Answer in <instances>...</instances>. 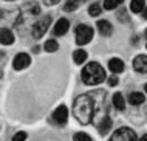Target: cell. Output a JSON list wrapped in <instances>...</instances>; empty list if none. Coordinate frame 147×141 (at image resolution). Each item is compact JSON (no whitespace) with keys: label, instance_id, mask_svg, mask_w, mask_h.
I'll use <instances>...</instances> for the list:
<instances>
[{"label":"cell","instance_id":"obj_19","mask_svg":"<svg viewBox=\"0 0 147 141\" xmlns=\"http://www.w3.org/2000/svg\"><path fill=\"white\" fill-rule=\"evenodd\" d=\"M101 5L99 3H91L90 8H88V14L91 16V17H98L99 14H101Z\"/></svg>","mask_w":147,"mask_h":141},{"label":"cell","instance_id":"obj_21","mask_svg":"<svg viewBox=\"0 0 147 141\" xmlns=\"http://www.w3.org/2000/svg\"><path fill=\"white\" fill-rule=\"evenodd\" d=\"M79 5H81V0H68V2L65 3V6H63V9L65 11H74V9H78Z\"/></svg>","mask_w":147,"mask_h":141},{"label":"cell","instance_id":"obj_5","mask_svg":"<svg viewBox=\"0 0 147 141\" xmlns=\"http://www.w3.org/2000/svg\"><path fill=\"white\" fill-rule=\"evenodd\" d=\"M110 141H136V134L129 127H121L112 135Z\"/></svg>","mask_w":147,"mask_h":141},{"label":"cell","instance_id":"obj_11","mask_svg":"<svg viewBox=\"0 0 147 141\" xmlns=\"http://www.w3.org/2000/svg\"><path fill=\"white\" fill-rule=\"evenodd\" d=\"M96 127H98V130L101 132L102 135L109 134L110 127H112V119H110L109 116H104L102 119H99L98 123H96Z\"/></svg>","mask_w":147,"mask_h":141},{"label":"cell","instance_id":"obj_3","mask_svg":"<svg viewBox=\"0 0 147 141\" xmlns=\"http://www.w3.org/2000/svg\"><path fill=\"white\" fill-rule=\"evenodd\" d=\"M93 39V30L88 25H79L76 28V43L78 45H85Z\"/></svg>","mask_w":147,"mask_h":141},{"label":"cell","instance_id":"obj_1","mask_svg":"<svg viewBox=\"0 0 147 141\" xmlns=\"http://www.w3.org/2000/svg\"><path fill=\"white\" fill-rule=\"evenodd\" d=\"M94 112H96V102H94L93 93L88 95H81L74 99L73 106V113L76 119L82 124H88L94 118Z\"/></svg>","mask_w":147,"mask_h":141},{"label":"cell","instance_id":"obj_8","mask_svg":"<svg viewBox=\"0 0 147 141\" xmlns=\"http://www.w3.org/2000/svg\"><path fill=\"white\" fill-rule=\"evenodd\" d=\"M133 68L138 73H147V56L140 54L133 59Z\"/></svg>","mask_w":147,"mask_h":141},{"label":"cell","instance_id":"obj_20","mask_svg":"<svg viewBox=\"0 0 147 141\" xmlns=\"http://www.w3.org/2000/svg\"><path fill=\"white\" fill-rule=\"evenodd\" d=\"M122 3V0H104V8L105 9H115V8H118L119 5Z\"/></svg>","mask_w":147,"mask_h":141},{"label":"cell","instance_id":"obj_27","mask_svg":"<svg viewBox=\"0 0 147 141\" xmlns=\"http://www.w3.org/2000/svg\"><path fill=\"white\" fill-rule=\"evenodd\" d=\"M142 17L147 20V8H144V11H142Z\"/></svg>","mask_w":147,"mask_h":141},{"label":"cell","instance_id":"obj_13","mask_svg":"<svg viewBox=\"0 0 147 141\" xmlns=\"http://www.w3.org/2000/svg\"><path fill=\"white\" fill-rule=\"evenodd\" d=\"M98 30L102 36H110L112 31H113V26L110 25V22H107V20H99L98 22Z\"/></svg>","mask_w":147,"mask_h":141},{"label":"cell","instance_id":"obj_18","mask_svg":"<svg viewBox=\"0 0 147 141\" xmlns=\"http://www.w3.org/2000/svg\"><path fill=\"white\" fill-rule=\"evenodd\" d=\"M57 48H59V45L54 39H50L45 42V51H48V53H54V51H57Z\"/></svg>","mask_w":147,"mask_h":141},{"label":"cell","instance_id":"obj_30","mask_svg":"<svg viewBox=\"0 0 147 141\" xmlns=\"http://www.w3.org/2000/svg\"><path fill=\"white\" fill-rule=\"evenodd\" d=\"M146 36H147V30H146Z\"/></svg>","mask_w":147,"mask_h":141},{"label":"cell","instance_id":"obj_24","mask_svg":"<svg viewBox=\"0 0 147 141\" xmlns=\"http://www.w3.org/2000/svg\"><path fill=\"white\" fill-rule=\"evenodd\" d=\"M118 19H124V22H129V17H127V14H125V11H124V8H122V11H119L118 13Z\"/></svg>","mask_w":147,"mask_h":141},{"label":"cell","instance_id":"obj_29","mask_svg":"<svg viewBox=\"0 0 147 141\" xmlns=\"http://www.w3.org/2000/svg\"><path fill=\"white\" fill-rule=\"evenodd\" d=\"M144 88H146V92H147V84H146V87H144Z\"/></svg>","mask_w":147,"mask_h":141},{"label":"cell","instance_id":"obj_25","mask_svg":"<svg viewBox=\"0 0 147 141\" xmlns=\"http://www.w3.org/2000/svg\"><path fill=\"white\" fill-rule=\"evenodd\" d=\"M109 84H110V85H112V87H115V85H118V78H116V76H110V78H109Z\"/></svg>","mask_w":147,"mask_h":141},{"label":"cell","instance_id":"obj_22","mask_svg":"<svg viewBox=\"0 0 147 141\" xmlns=\"http://www.w3.org/2000/svg\"><path fill=\"white\" fill-rule=\"evenodd\" d=\"M73 140L74 141H91V138L87 134H82V132H78L76 135L73 136Z\"/></svg>","mask_w":147,"mask_h":141},{"label":"cell","instance_id":"obj_10","mask_svg":"<svg viewBox=\"0 0 147 141\" xmlns=\"http://www.w3.org/2000/svg\"><path fill=\"white\" fill-rule=\"evenodd\" d=\"M68 28H70L68 20H67V19H59L57 23H56V26H54V34H56V36H63L67 31H68Z\"/></svg>","mask_w":147,"mask_h":141},{"label":"cell","instance_id":"obj_2","mask_svg":"<svg viewBox=\"0 0 147 141\" xmlns=\"http://www.w3.org/2000/svg\"><path fill=\"white\" fill-rule=\"evenodd\" d=\"M104 79H105V71L98 62L87 64L85 68L82 70V81L87 85H96V84H101Z\"/></svg>","mask_w":147,"mask_h":141},{"label":"cell","instance_id":"obj_4","mask_svg":"<svg viewBox=\"0 0 147 141\" xmlns=\"http://www.w3.org/2000/svg\"><path fill=\"white\" fill-rule=\"evenodd\" d=\"M50 23H51V17H50V16H43L40 20H37V22L34 23V26H33V37L34 39H40L42 36L48 31Z\"/></svg>","mask_w":147,"mask_h":141},{"label":"cell","instance_id":"obj_6","mask_svg":"<svg viewBox=\"0 0 147 141\" xmlns=\"http://www.w3.org/2000/svg\"><path fill=\"white\" fill-rule=\"evenodd\" d=\"M30 64H31V58H30V54H26V53H19L13 60L14 70H23V68H26Z\"/></svg>","mask_w":147,"mask_h":141},{"label":"cell","instance_id":"obj_14","mask_svg":"<svg viewBox=\"0 0 147 141\" xmlns=\"http://www.w3.org/2000/svg\"><path fill=\"white\" fill-rule=\"evenodd\" d=\"M146 101V96L140 93V92H135V93H130L129 95V102L132 104V106H140Z\"/></svg>","mask_w":147,"mask_h":141},{"label":"cell","instance_id":"obj_9","mask_svg":"<svg viewBox=\"0 0 147 141\" xmlns=\"http://www.w3.org/2000/svg\"><path fill=\"white\" fill-rule=\"evenodd\" d=\"M13 42H14V34H13V31L8 30V28L0 30V43H3V45H11Z\"/></svg>","mask_w":147,"mask_h":141},{"label":"cell","instance_id":"obj_16","mask_svg":"<svg viewBox=\"0 0 147 141\" xmlns=\"http://www.w3.org/2000/svg\"><path fill=\"white\" fill-rule=\"evenodd\" d=\"M112 101H113V106L116 107L118 110H122V108L125 107V101H124V98H122L121 93H115Z\"/></svg>","mask_w":147,"mask_h":141},{"label":"cell","instance_id":"obj_28","mask_svg":"<svg viewBox=\"0 0 147 141\" xmlns=\"http://www.w3.org/2000/svg\"><path fill=\"white\" fill-rule=\"evenodd\" d=\"M140 141H147V135H144V136H142V138H141Z\"/></svg>","mask_w":147,"mask_h":141},{"label":"cell","instance_id":"obj_26","mask_svg":"<svg viewBox=\"0 0 147 141\" xmlns=\"http://www.w3.org/2000/svg\"><path fill=\"white\" fill-rule=\"evenodd\" d=\"M43 2H45V5H56L61 0H43Z\"/></svg>","mask_w":147,"mask_h":141},{"label":"cell","instance_id":"obj_17","mask_svg":"<svg viewBox=\"0 0 147 141\" xmlns=\"http://www.w3.org/2000/svg\"><path fill=\"white\" fill-rule=\"evenodd\" d=\"M73 59L76 64H84L87 59V51L85 50H76L73 53Z\"/></svg>","mask_w":147,"mask_h":141},{"label":"cell","instance_id":"obj_12","mask_svg":"<svg viewBox=\"0 0 147 141\" xmlns=\"http://www.w3.org/2000/svg\"><path fill=\"white\" fill-rule=\"evenodd\" d=\"M109 67H110V71H113L115 75L124 71V62H122L121 59H118V58L110 59V60H109Z\"/></svg>","mask_w":147,"mask_h":141},{"label":"cell","instance_id":"obj_31","mask_svg":"<svg viewBox=\"0 0 147 141\" xmlns=\"http://www.w3.org/2000/svg\"><path fill=\"white\" fill-rule=\"evenodd\" d=\"M8 2H9V0H8Z\"/></svg>","mask_w":147,"mask_h":141},{"label":"cell","instance_id":"obj_23","mask_svg":"<svg viewBox=\"0 0 147 141\" xmlns=\"http://www.w3.org/2000/svg\"><path fill=\"white\" fill-rule=\"evenodd\" d=\"M26 140V134L25 132H17L14 136H13V141H25Z\"/></svg>","mask_w":147,"mask_h":141},{"label":"cell","instance_id":"obj_15","mask_svg":"<svg viewBox=\"0 0 147 141\" xmlns=\"http://www.w3.org/2000/svg\"><path fill=\"white\" fill-rule=\"evenodd\" d=\"M146 8V2L144 0H132V3H130V11L135 14L138 13H142Z\"/></svg>","mask_w":147,"mask_h":141},{"label":"cell","instance_id":"obj_7","mask_svg":"<svg viewBox=\"0 0 147 141\" xmlns=\"http://www.w3.org/2000/svg\"><path fill=\"white\" fill-rule=\"evenodd\" d=\"M53 119L57 124H65L67 119H68V108L65 106H59L53 113Z\"/></svg>","mask_w":147,"mask_h":141}]
</instances>
